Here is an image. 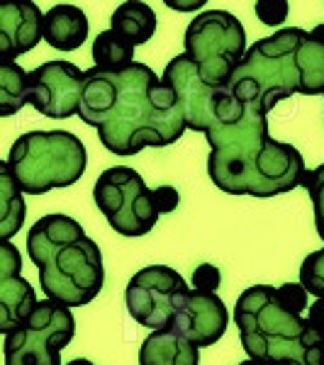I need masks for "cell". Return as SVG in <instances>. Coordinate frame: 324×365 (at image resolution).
<instances>
[{"mask_svg":"<svg viewBox=\"0 0 324 365\" xmlns=\"http://www.w3.org/2000/svg\"><path fill=\"white\" fill-rule=\"evenodd\" d=\"M79 117L117 156H134L146 146H171L188 129L173 91L139 61L117 73L88 68Z\"/></svg>","mask_w":324,"mask_h":365,"instance_id":"cell-1","label":"cell"},{"mask_svg":"<svg viewBox=\"0 0 324 365\" xmlns=\"http://www.w3.org/2000/svg\"><path fill=\"white\" fill-rule=\"evenodd\" d=\"M210 144L208 175L229 195L275 197L303 185L308 166L293 144L275 141L268 132V115L246 105L241 120L215 125L205 132Z\"/></svg>","mask_w":324,"mask_h":365,"instance_id":"cell-2","label":"cell"},{"mask_svg":"<svg viewBox=\"0 0 324 365\" xmlns=\"http://www.w3.org/2000/svg\"><path fill=\"white\" fill-rule=\"evenodd\" d=\"M310 292L300 282L246 287L234 304L239 341L251 361L324 365V331L305 319Z\"/></svg>","mask_w":324,"mask_h":365,"instance_id":"cell-3","label":"cell"},{"mask_svg":"<svg viewBox=\"0 0 324 365\" xmlns=\"http://www.w3.org/2000/svg\"><path fill=\"white\" fill-rule=\"evenodd\" d=\"M229 91L241 103L270 115L280 100L324 96V25L315 29L283 27L249 46L234 71Z\"/></svg>","mask_w":324,"mask_h":365,"instance_id":"cell-4","label":"cell"},{"mask_svg":"<svg viewBox=\"0 0 324 365\" xmlns=\"http://www.w3.org/2000/svg\"><path fill=\"white\" fill-rule=\"evenodd\" d=\"M27 253L46 299L64 307L93 302L105 282L100 246L69 215H44L27 234Z\"/></svg>","mask_w":324,"mask_h":365,"instance_id":"cell-5","label":"cell"},{"mask_svg":"<svg viewBox=\"0 0 324 365\" xmlns=\"http://www.w3.org/2000/svg\"><path fill=\"white\" fill-rule=\"evenodd\" d=\"M8 166L25 195H44L81 180L88 166L86 146L66 129L27 132L13 144Z\"/></svg>","mask_w":324,"mask_h":365,"instance_id":"cell-6","label":"cell"},{"mask_svg":"<svg viewBox=\"0 0 324 365\" xmlns=\"http://www.w3.org/2000/svg\"><path fill=\"white\" fill-rule=\"evenodd\" d=\"M186 51L198 63L200 78L212 88H227L244 61L246 29L227 10H205L186 29Z\"/></svg>","mask_w":324,"mask_h":365,"instance_id":"cell-7","label":"cell"},{"mask_svg":"<svg viewBox=\"0 0 324 365\" xmlns=\"http://www.w3.org/2000/svg\"><path fill=\"white\" fill-rule=\"evenodd\" d=\"M163 86L173 91L186 125L193 132H208L215 125H232L244 117L246 105L229 88H212L200 78L198 63L188 54L171 58L161 76Z\"/></svg>","mask_w":324,"mask_h":365,"instance_id":"cell-8","label":"cell"},{"mask_svg":"<svg viewBox=\"0 0 324 365\" xmlns=\"http://www.w3.org/2000/svg\"><path fill=\"white\" fill-rule=\"evenodd\" d=\"M93 200L108 225L122 237H144L161 217L154 190L129 166L105 168L93 185Z\"/></svg>","mask_w":324,"mask_h":365,"instance_id":"cell-9","label":"cell"},{"mask_svg":"<svg viewBox=\"0 0 324 365\" xmlns=\"http://www.w3.org/2000/svg\"><path fill=\"white\" fill-rule=\"evenodd\" d=\"M74 336L76 319L71 309L42 299L32 317L5 336V365H61V351Z\"/></svg>","mask_w":324,"mask_h":365,"instance_id":"cell-10","label":"cell"},{"mask_svg":"<svg viewBox=\"0 0 324 365\" xmlns=\"http://www.w3.org/2000/svg\"><path fill=\"white\" fill-rule=\"evenodd\" d=\"M188 292L191 287L178 270L168 266H146L127 282V312L141 327L161 331L171 327L176 309Z\"/></svg>","mask_w":324,"mask_h":365,"instance_id":"cell-11","label":"cell"},{"mask_svg":"<svg viewBox=\"0 0 324 365\" xmlns=\"http://www.w3.org/2000/svg\"><path fill=\"white\" fill-rule=\"evenodd\" d=\"M86 71L71 61H46L29 71V105L51 120L79 115Z\"/></svg>","mask_w":324,"mask_h":365,"instance_id":"cell-12","label":"cell"},{"mask_svg":"<svg viewBox=\"0 0 324 365\" xmlns=\"http://www.w3.org/2000/svg\"><path fill=\"white\" fill-rule=\"evenodd\" d=\"M227 327L229 309L217 297V292H200L191 287V292L181 299L168 329L178 331L181 336H186L198 349H208V346H215L225 336Z\"/></svg>","mask_w":324,"mask_h":365,"instance_id":"cell-13","label":"cell"},{"mask_svg":"<svg viewBox=\"0 0 324 365\" xmlns=\"http://www.w3.org/2000/svg\"><path fill=\"white\" fill-rule=\"evenodd\" d=\"M22 256L10 241H0V331L8 336L22 327L39 299L29 282L22 278Z\"/></svg>","mask_w":324,"mask_h":365,"instance_id":"cell-14","label":"cell"},{"mask_svg":"<svg viewBox=\"0 0 324 365\" xmlns=\"http://www.w3.org/2000/svg\"><path fill=\"white\" fill-rule=\"evenodd\" d=\"M44 39V15L34 3H10L0 8V63L15 61Z\"/></svg>","mask_w":324,"mask_h":365,"instance_id":"cell-15","label":"cell"},{"mask_svg":"<svg viewBox=\"0 0 324 365\" xmlns=\"http://www.w3.org/2000/svg\"><path fill=\"white\" fill-rule=\"evenodd\" d=\"M88 39V17L79 5L59 3L44 13V42L59 51H76Z\"/></svg>","mask_w":324,"mask_h":365,"instance_id":"cell-16","label":"cell"},{"mask_svg":"<svg viewBox=\"0 0 324 365\" xmlns=\"http://www.w3.org/2000/svg\"><path fill=\"white\" fill-rule=\"evenodd\" d=\"M139 365H200V349L173 329H161L144 339Z\"/></svg>","mask_w":324,"mask_h":365,"instance_id":"cell-17","label":"cell"},{"mask_svg":"<svg viewBox=\"0 0 324 365\" xmlns=\"http://www.w3.org/2000/svg\"><path fill=\"white\" fill-rule=\"evenodd\" d=\"M110 29L125 37L129 44L141 46L146 44L156 32V13L146 3L127 0L117 5V10L110 17Z\"/></svg>","mask_w":324,"mask_h":365,"instance_id":"cell-18","label":"cell"},{"mask_svg":"<svg viewBox=\"0 0 324 365\" xmlns=\"http://www.w3.org/2000/svg\"><path fill=\"white\" fill-rule=\"evenodd\" d=\"M27 205L8 161L0 163V239L10 241L25 225Z\"/></svg>","mask_w":324,"mask_h":365,"instance_id":"cell-19","label":"cell"},{"mask_svg":"<svg viewBox=\"0 0 324 365\" xmlns=\"http://www.w3.org/2000/svg\"><path fill=\"white\" fill-rule=\"evenodd\" d=\"M93 61H96V68L105 73L125 71L134 63V44H129L113 29H105L93 42Z\"/></svg>","mask_w":324,"mask_h":365,"instance_id":"cell-20","label":"cell"},{"mask_svg":"<svg viewBox=\"0 0 324 365\" xmlns=\"http://www.w3.org/2000/svg\"><path fill=\"white\" fill-rule=\"evenodd\" d=\"M29 103V73L15 61L0 63V115L10 117Z\"/></svg>","mask_w":324,"mask_h":365,"instance_id":"cell-21","label":"cell"},{"mask_svg":"<svg viewBox=\"0 0 324 365\" xmlns=\"http://www.w3.org/2000/svg\"><path fill=\"white\" fill-rule=\"evenodd\" d=\"M300 285L315 299H324V249L305 256L300 266Z\"/></svg>","mask_w":324,"mask_h":365,"instance_id":"cell-22","label":"cell"},{"mask_svg":"<svg viewBox=\"0 0 324 365\" xmlns=\"http://www.w3.org/2000/svg\"><path fill=\"white\" fill-rule=\"evenodd\" d=\"M303 187L308 190V195L312 200V210H315V227L320 239L324 241V163L317 168L308 170L303 180Z\"/></svg>","mask_w":324,"mask_h":365,"instance_id":"cell-23","label":"cell"},{"mask_svg":"<svg viewBox=\"0 0 324 365\" xmlns=\"http://www.w3.org/2000/svg\"><path fill=\"white\" fill-rule=\"evenodd\" d=\"M220 268H215L212 263H200V266L193 270V290L200 292H217L220 287Z\"/></svg>","mask_w":324,"mask_h":365,"instance_id":"cell-24","label":"cell"},{"mask_svg":"<svg viewBox=\"0 0 324 365\" xmlns=\"http://www.w3.org/2000/svg\"><path fill=\"white\" fill-rule=\"evenodd\" d=\"M154 197H156V207L158 212H173L176 207H178V192H176V187H171V185H161V187H156L154 190Z\"/></svg>","mask_w":324,"mask_h":365,"instance_id":"cell-25","label":"cell"},{"mask_svg":"<svg viewBox=\"0 0 324 365\" xmlns=\"http://www.w3.org/2000/svg\"><path fill=\"white\" fill-rule=\"evenodd\" d=\"M308 317L324 331V299H317V302H312V307L308 309Z\"/></svg>","mask_w":324,"mask_h":365,"instance_id":"cell-26","label":"cell"},{"mask_svg":"<svg viewBox=\"0 0 324 365\" xmlns=\"http://www.w3.org/2000/svg\"><path fill=\"white\" fill-rule=\"evenodd\" d=\"M64 365H96L93 361H88V358H74V361L64 363Z\"/></svg>","mask_w":324,"mask_h":365,"instance_id":"cell-27","label":"cell"},{"mask_svg":"<svg viewBox=\"0 0 324 365\" xmlns=\"http://www.w3.org/2000/svg\"><path fill=\"white\" fill-rule=\"evenodd\" d=\"M239 365H268V363H263V361H251V358H249V361H241Z\"/></svg>","mask_w":324,"mask_h":365,"instance_id":"cell-28","label":"cell"},{"mask_svg":"<svg viewBox=\"0 0 324 365\" xmlns=\"http://www.w3.org/2000/svg\"><path fill=\"white\" fill-rule=\"evenodd\" d=\"M290 365H303V363H290Z\"/></svg>","mask_w":324,"mask_h":365,"instance_id":"cell-29","label":"cell"}]
</instances>
